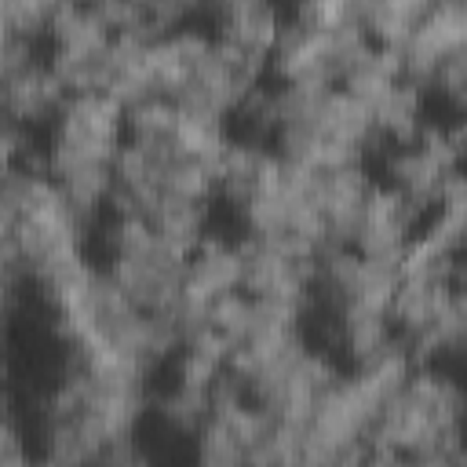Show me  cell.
<instances>
[{
  "label": "cell",
  "mask_w": 467,
  "mask_h": 467,
  "mask_svg": "<svg viewBox=\"0 0 467 467\" xmlns=\"http://www.w3.org/2000/svg\"><path fill=\"white\" fill-rule=\"evenodd\" d=\"M150 223H153L157 234H164L168 241H175V244H182L190 252L201 241L204 226H208V201H186V197L161 193Z\"/></svg>",
  "instance_id": "cell-1"
},
{
  "label": "cell",
  "mask_w": 467,
  "mask_h": 467,
  "mask_svg": "<svg viewBox=\"0 0 467 467\" xmlns=\"http://www.w3.org/2000/svg\"><path fill=\"white\" fill-rule=\"evenodd\" d=\"M193 445H197V460L204 463H244V445L234 438V431L219 416H208L193 431Z\"/></svg>",
  "instance_id": "cell-2"
},
{
  "label": "cell",
  "mask_w": 467,
  "mask_h": 467,
  "mask_svg": "<svg viewBox=\"0 0 467 467\" xmlns=\"http://www.w3.org/2000/svg\"><path fill=\"white\" fill-rule=\"evenodd\" d=\"M171 358H175V387H186V390H204L208 394L215 372L223 368L219 361H212V358H204L190 347H179Z\"/></svg>",
  "instance_id": "cell-4"
},
{
  "label": "cell",
  "mask_w": 467,
  "mask_h": 467,
  "mask_svg": "<svg viewBox=\"0 0 467 467\" xmlns=\"http://www.w3.org/2000/svg\"><path fill=\"white\" fill-rule=\"evenodd\" d=\"M26 452V438L18 427V416H0V463H22Z\"/></svg>",
  "instance_id": "cell-5"
},
{
  "label": "cell",
  "mask_w": 467,
  "mask_h": 467,
  "mask_svg": "<svg viewBox=\"0 0 467 467\" xmlns=\"http://www.w3.org/2000/svg\"><path fill=\"white\" fill-rule=\"evenodd\" d=\"M175 128V102L168 95H150L124 109V135H164Z\"/></svg>",
  "instance_id": "cell-3"
}]
</instances>
